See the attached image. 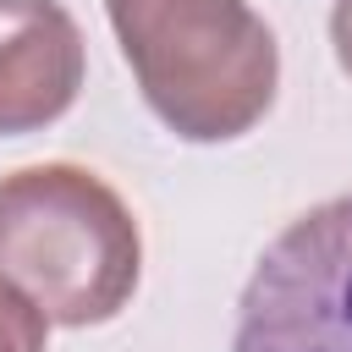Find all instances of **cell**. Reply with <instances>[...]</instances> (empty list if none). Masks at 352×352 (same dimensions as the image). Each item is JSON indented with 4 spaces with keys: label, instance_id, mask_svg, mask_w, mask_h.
<instances>
[{
    "label": "cell",
    "instance_id": "2",
    "mask_svg": "<svg viewBox=\"0 0 352 352\" xmlns=\"http://www.w3.org/2000/svg\"><path fill=\"white\" fill-rule=\"evenodd\" d=\"M148 110L187 143H231L280 82L270 22L248 0H104Z\"/></svg>",
    "mask_w": 352,
    "mask_h": 352
},
{
    "label": "cell",
    "instance_id": "1",
    "mask_svg": "<svg viewBox=\"0 0 352 352\" xmlns=\"http://www.w3.org/2000/svg\"><path fill=\"white\" fill-rule=\"evenodd\" d=\"M0 275L50 324L116 319L143 275V236L121 192L72 160L0 176Z\"/></svg>",
    "mask_w": 352,
    "mask_h": 352
},
{
    "label": "cell",
    "instance_id": "6",
    "mask_svg": "<svg viewBox=\"0 0 352 352\" xmlns=\"http://www.w3.org/2000/svg\"><path fill=\"white\" fill-rule=\"evenodd\" d=\"M330 44H336L341 72L352 77V0H336V11H330Z\"/></svg>",
    "mask_w": 352,
    "mask_h": 352
},
{
    "label": "cell",
    "instance_id": "4",
    "mask_svg": "<svg viewBox=\"0 0 352 352\" xmlns=\"http://www.w3.org/2000/svg\"><path fill=\"white\" fill-rule=\"evenodd\" d=\"M82 33L60 0H0V138L38 132L77 104Z\"/></svg>",
    "mask_w": 352,
    "mask_h": 352
},
{
    "label": "cell",
    "instance_id": "3",
    "mask_svg": "<svg viewBox=\"0 0 352 352\" xmlns=\"http://www.w3.org/2000/svg\"><path fill=\"white\" fill-rule=\"evenodd\" d=\"M231 352H352V192L314 204L264 248Z\"/></svg>",
    "mask_w": 352,
    "mask_h": 352
},
{
    "label": "cell",
    "instance_id": "5",
    "mask_svg": "<svg viewBox=\"0 0 352 352\" xmlns=\"http://www.w3.org/2000/svg\"><path fill=\"white\" fill-rule=\"evenodd\" d=\"M44 341H50V319L28 292H16L0 275V352H44Z\"/></svg>",
    "mask_w": 352,
    "mask_h": 352
}]
</instances>
